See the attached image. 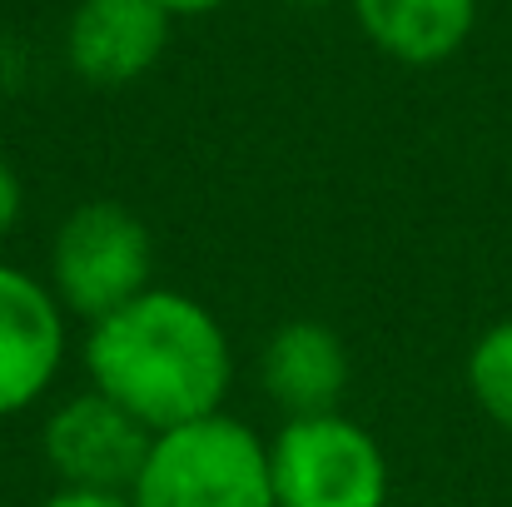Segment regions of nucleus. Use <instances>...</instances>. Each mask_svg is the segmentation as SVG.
I'll return each instance as SVG.
<instances>
[{
	"mask_svg": "<svg viewBox=\"0 0 512 507\" xmlns=\"http://www.w3.org/2000/svg\"><path fill=\"white\" fill-rule=\"evenodd\" d=\"M85 383L135 413L150 433L224 413L234 343L214 309L184 289L150 284L125 309L85 324Z\"/></svg>",
	"mask_w": 512,
	"mask_h": 507,
	"instance_id": "obj_1",
	"label": "nucleus"
},
{
	"mask_svg": "<svg viewBox=\"0 0 512 507\" xmlns=\"http://www.w3.org/2000/svg\"><path fill=\"white\" fill-rule=\"evenodd\" d=\"M135 507H279L269 438L234 413H209L150 438L130 483Z\"/></svg>",
	"mask_w": 512,
	"mask_h": 507,
	"instance_id": "obj_2",
	"label": "nucleus"
},
{
	"mask_svg": "<svg viewBox=\"0 0 512 507\" xmlns=\"http://www.w3.org/2000/svg\"><path fill=\"white\" fill-rule=\"evenodd\" d=\"M45 284L60 309L80 324H95L155 284V239L150 224L120 199L75 204L45 254Z\"/></svg>",
	"mask_w": 512,
	"mask_h": 507,
	"instance_id": "obj_3",
	"label": "nucleus"
},
{
	"mask_svg": "<svg viewBox=\"0 0 512 507\" xmlns=\"http://www.w3.org/2000/svg\"><path fill=\"white\" fill-rule=\"evenodd\" d=\"M269 478L279 507H388L393 488L378 438L343 408L284 418L269 438Z\"/></svg>",
	"mask_w": 512,
	"mask_h": 507,
	"instance_id": "obj_4",
	"label": "nucleus"
},
{
	"mask_svg": "<svg viewBox=\"0 0 512 507\" xmlns=\"http://www.w3.org/2000/svg\"><path fill=\"white\" fill-rule=\"evenodd\" d=\"M150 428L125 413L115 398L100 388H80L60 398L45 413L40 428V458L55 473L60 488H95V493H130L145 453H150Z\"/></svg>",
	"mask_w": 512,
	"mask_h": 507,
	"instance_id": "obj_5",
	"label": "nucleus"
},
{
	"mask_svg": "<svg viewBox=\"0 0 512 507\" xmlns=\"http://www.w3.org/2000/svg\"><path fill=\"white\" fill-rule=\"evenodd\" d=\"M70 353V314L45 274L0 264V423L50 398Z\"/></svg>",
	"mask_w": 512,
	"mask_h": 507,
	"instance_id": "obj_6",
	"label": "nucleus"
},
{
	"mask_svg": "<svg viewBox=\"0 0 512 507\" xmlns=\"http://www.w3.org/2000/svg\"><path fill=\"white\" fill-rule=\"evenodd\" d=\"M170 25L160 0H80L65 25V60L90 85H135L160 65Z\"/></svg>",
	"mask_w": 512,
	"mask_h": 507,
	"instance_id": "obj_7",
	"label": "nucleus"
},
{
	"mask_svg": "<svg viewBox=\"0 0 512 507\" xmlns=\"http://www.w3.org/2000/svg\"><path fill=\"white\" fill-rule=\"evenodd\" d=\"M348 348L319 319H289L259 348V388L284 418L334 413L348 388Z\"/></svg>",
	"mask_w": 512,
	"mask_h": 507,
	"instance_id": "obj_8",
	"label": "nucleus"
},
{
	"mask_svg": "<svg viewBox=\"0 0 512 507\" xmlns=\"http://www.w3.org/2000/svg\"><path fill=\"white\" fill-rule=\"evenodd\" d=\"M348 10L373 50L413 70L453 60L478 25V0H348Z\"/></svg>",
	"mask_w": 512,
	"mask_h": 507,
	"instance_id": "obj_9",
	"label": "nucleus"
},
{
	"mask_svg": "<svg viewBox=\"0 0 512 507\" xmlns=\"http://www.w3.org/2000/svg\"><path fill=\"white\" fill-rule=\"evenodd\" d=\"M463 373H468V393L483 408V418H493L503 433H512V319L478 334Z\"/></svg>",
	"mask_w": 512,
	"mask_h": 507,
	"instance_id": "obj_10",
	"label": "nucleus"
},
{
	"mask_svg": "<svg viewBox=\"0 0 512 507\" xmlns=\"http://www.w3.org/2000/svg\"><path fill=\"white\" fill-rule=\"evenodd\" d=\"M20 214H25V184H20V174L15 165L0 155V244L15 234V224H20Z\"/></svg>",
	"mask_w": 512,
	"mask_h": 507,
	"instance_id": "obj_11",
	"label": "nucleus"
},
{
	"mask_svg": "<svg viewBox=\"0 0 512 507\" xmlns=\"http://www.w3.org/2000/svg\"><path fill=\"white\" fill-rule=\"evenodd\" d=\"M40 507H135L130 493H95V488H55Z\"/></svg>",
	"mask_w": 512,
	"mask_h": 507,
	"instance_id": "obj_12",
	"label": "nucleus"
},
{
	"mask_svg": "<svg viewBox=\"0 0 512 507\" xmlns=\"http://www.w3.org/2000/svg\"><path fill=\"white\" fill-rule=\"evenodd\" d=\"M160 5L170 10L174 20H179V15H209V10H219L224 0H160Z\"/></svg>",
	"mask_w": 512,
	"mask_h": 507,
	"instance_id": "obj_13",
	"label": "nucleus"
},
{
	"mask_svg": "<svg viewBox=\"0 0 512 507\" xmlns=\"http://www.w3.org/2000/svg\"><path fill=\"white\" fill-rule=\"evenodd\" d=\"M284 5H329V0H284Z\"/></svg>",
	"mask_w": 512,
	"mask_h": 507,
	"instance_id": "obj_14",
	"label": "nucleus"
}]
</instances>
